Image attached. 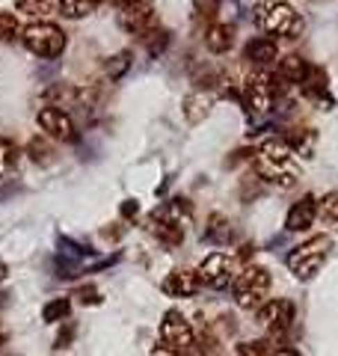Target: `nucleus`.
I'll use <instances>...</instances> for the list:
<instances>
[{
    "label": "nucleus",
    "instance_id": "9",
    "mask_svg": "<svg viewBox=\"0 0 338 356\" xmlns=\"http://www.w3.org/2000/svg\"><path fill=\"white\" fill-rule=\"evenodd\" d=\"M157 24V15H154V6L152 0H137V3H128V6H119V27L131 33V36H149L154 33Z\"/></svg>",
    "mask_w": 338,
    "mask_h": 356
},
{
    "label": "nucleus",
    "instance_id": "4",
    "mask_svg": "<svg viewBox=\"0 0 338 356\" xmlns=\"http://www.w3.org/2000/svg\"><path fill=\"white\" fill-rule=\"evenodd\" d=\"M21 42H24V48L30 54H36V57H60V54L65 51V33L63 27L51 24V21H33V24H27L24 30H21Z\"/></svg>",
    "mask_w": 338,
    "mask_h": 356
},
{
    "label": "nucleus",
    "instance_id": "22",
    "mask_svg": "<svg viewBox=\"0 0 338 356\" xmlns=\"http://www.w3.org/2000/svg\"><path fill=\"white\" fill-rule=\"evenodd\" d=\"M205 238H208V241H214V243H225V241L232 238V226H229V220H225L223 214H211V217H208Z\"/></svg>",
    "mask_w": 338,
    "mask_h": 356
},
{
    "label": "nucleus",
    "instance_id": "18",
    "mask_svg": "<svg viewBox=\"0 0 338 356\" xmlns=\"http://www.w3.org/2000/svg\"><path fill=\"white\" fill-rule=\"evenodd\" d=\"M306 72H309L306 60L297 57V54H288L285 60H279V74H273V77L282 81V83H303Z\"/></svg>",
    "mask_w": 338,
    "mask_h": 356
},
{
    "label": "nucleus",
    "instance_id": "24",
    "mask_svg": "<svg viewBox=\"0 0 338 356\" xmlns=\"http://www.w3.org/2000/svg\"><path fill=\"white\" fill-rule=\"evenodd\" d=\"M18 161V146L9 137H0V178H3Z\"/></svg>",
    "mask_w": 338,
    "mask_h": 356
},
{
    "label": "nucleus",
    "instance_id": "21",
    "mask_svg": "<svg viewBox=\"0 0 338 356\" xmlns=\"http://www.w3.org/2000/svg\"><path fill=\"white\" fill-rule=\"evenodd\" d=\"M314 143H318V137H314V131H312V128H297L294 134H291L288 146L294 149V154H303V158H312Z\"/></svg>",
    "mask_w": 338,
    "mask_h": 356
},
{
    "label": "nucleus",
    "instance_id": "26",
    "mask_svg": "<svg viewBox=\"0 0 338 356\" xmlns=\"http://www.w3.org/2000/svg\"><path fill=\"white\" fill-rule=\"evenodd\" d=\"M56 3L60 0H15V6L27 15H48L51 9H56Z\"/></svg>",
    "mask_w": 338,
    "mask_h": 356
},
{
    "label": "nucleus",
    "instance_id": "17",
    "mask_svg": "<svg viewBox=\"0 0 338 356\" xmlns=\"http://www.w3.org/2000/svg\"><path fill=\"white\" fill-rule=\"evenodd\" d=\"M211 107H214V95L211 92H190L187 98H184V116H187V122H202L208 113H211Z\"/></svg>",
    "mask_w": 338,
    "mask_h": 356
},
{
    "label": "nucleus",
    "instance_id": "19",
    "mask_svg": "<svg viewBox=\"0 0 338 356\" xmlns=\"http://www.w3.org/2000/svg\"><path fill=\"white\" fill-rule=\"evenodd\" d=\"M246 57L258 65H267L279 57V48L273 39H255V42H250V48H246Z\"/></svg>",
    "mask_w": 338,
    "mask_h": 356
},
{
    "label": "nucleus",
    "instance_id": "20",
    "mask_svg": "<svg viewBox=\"0 0 338 356\" xmlns=\"http://www.w3.org/2000/svg\"><path fill=\"white\" fill-rule=\"evenodd\" d=\"M101 3H104V0H60L56 9H60L63 18H83L89 13H95Z\"/></svg>",
    "mask_w": 338,
    "mask_h": 356
},
{
    "label": "nucleus",
    "instance_id": "30",
    "mask_svg": "<svg viewBox=\"0 0 338 356\" xmlns=\"http://www.w3.org/2000/svg\"><path fill=\"white\" fill-rule=\"evenodd\" d=\"M77 300L86 306H92V303H101V294H98V288L95 285H83L81 291H77Z\"/></svg>",
    "mask_w": 338,
    "mask_h": 356
},
{
    "label": "nucleus",
    "instance_id": "3",
    "mask_svg": "<svg viewBox=\"0 0 338 356\" xmlns=\"http://www.w3.org/2000/svg\"><path fill=\"white\" fill-rule=\"evenodd\" d=\"M187 222H190V205L184 199H172V202L157 208L149 217V232L161 243H166V247H175V243L184 241Z\"/></svg>",
    "mask_w": 338,
    "mask_h": 356
},
{
    "label": "nucleus",
    "instance_id": "32",
    "mask_svg": "<svg viewBox=\"0 0 338 356\" xmlns=\"http://www.w3.org/2000/svg\"><path fill=\"white\" fill-rule=\"evenodd\" d=\"M72 336H74V330H72V327H65L60 336H56V348H65V344L72 341Z\"/></svg>",
    "mask_w": 338,
    "mask_h": 356
},
{
    "label": "nucleus",
    "instance_id": "33",
    "mask_svg": "<svg viewBox=\"0 0 338 356\" xmlns=\"http://www.w3.org/2000/svg\"><path fill=\"white\" fill-rule=\"evenodd\" d=\"M152 356H178L172 348H166V344H157V348L152 350Z\"/></svg>",
    "mask_w": 338,
    "mask_h": 356
},
{
    "label": "nucleus",
    "instance_id": "14",
    "mask_svg": "<svg viewBox=\"0 0 338 356\" xmlns=\"http://www.w3.org/2000/svg\"><path fill=\"white\" fill-rule=\"evenodd\" d=\"M199 288H202L199 273L196 270H187V267H178V270H172L163 280V291L169 297H193Z\"/></svg>",
    "mask_w": 338,
    "mask_h": 356
},
{
    "label": "nucleus",
    "instance_id": "2",
    "mask_svg": "<svg viewBox=\"0 0 338 356\" xmlns=\"http://www.w3.org/2000/svg\"><path fill=\"white\" fill-rule=\"evenodd\" d=\"M258 27L279 39H297L303 33V18L288 0H261L255 9Z\"/></svg>",
    "mask_w": 338,
    "mask_h": 356
},
{
    "label": "nucleus",
    "instance_id": "27",
    "mask_svg": "<svg viewBox=\"0 0 338 356\" xmlns=\"http://www.w3.org/2000/svg\"><path fill=\"white\" fill-rule=\"evenodd\" d=\"M318 217L323 222H338V193H326L318 202Z\"/></svg>",
    "mask_w": 338,
    "mask_h": 356
},
{
    "label": "nucleus",
    "instance_id": "6",
    "mask_svg": "<svg viewBox=\"0 0 338 356\" xmlns=\"http://www.w3.org/2000/svg\"><path fill=\"white\" fill-rule=\"evenodd\" d=\"M332 241L326 235H318V238H309L306 243H300V247L291 250L288 255V270L297 276V280H312L314 273L321 270V264L326 259V252H330Z\"/></svg>",
    "mask_w": 338,
    "mask_h": 356
},
{
    "label": "nucleus",
    "instance_id": "35",
    "mask_svg": "<svg viewBox=\"0 0 338 356\" xmlns=\"http://www.w3.org/2000/svg\"><path fill=\"white\" fill-rule=\"evenodd\" d=\"M128 3H137V0H116V6H128Z\"/></svg>",
    "mask_w": 338,
    "mask_h": 356
},
{
    "label": "nucleus",
    "instance_id": "11",
    "mask_svg": "<svg viewBox=\"0 0 338 356\" xmlns=\"http://www.w3.org/2000/svg\"><path fill=\"white\" fill-rule=\"evenodd\" d=\"M161 341L166 348H172L175 353L178 350H187L190 344H193V327H190V321L182 315V312H166L163 321H161Z\"/></svg>",
    "mask_w": 338,
    "mask_h": 356
},
{
    "label": "nucleus",
    "instance_id": "36",
    "mask_svg": "<svg viewBox=\"0 0 338 356\" xmlns=\"http://www.w3.org/2000/svg\"><path fill=\"white\" fill-rule=\"evenodd\" d=\"M0 273H3V267H0Z\"/></svg>",
    "mask_w": 338,
    "mask_h": 356
},
{
    "label": "nucleus",
    "instance_id": "13",
    "mask_svg": "<svg viewBox=\"0 0 338 356\" xmlns=\"http://www.w3.org/2000/svg\"><path fill=\"white\" fill-rule=\"evenodd\" d=\"M314 220H318V199L303 196L300 202L291 205L288 217H285V229L288 232H306V229H312Z\"/></svg>",
    "mask_w": 338,
    "mask_h": 356
},
{
    "label": "nucleus",
    "instance_id": "10",
    "mask_svg": "<svg viewBox=\"0 0 338 356\" xmlns=\"http://www.w3.org/2000/svg\"><path fill=\"white\" fill-rule=\"evenodd\" d=\"M36 122H39V128L45 131V137H48V140L65 143V140L74 137V122H72V116L65 113L63 107H56V104H45L39 113H36Z\"/></svg>",
    "mask_w": 338,
    "mask_h": 356
},
{
    "label": "nucleus",
    "instance_id": "25",
    "mask_svg": "<svg viewBox=\"0 0 338 356\" xmlns=\"http://www.w3.org/2000/svg\"><path fill=\"white\" fill-rule=\"evenodd\" d=\"M21 21L15 13H0V42H13L21 36Z\"/></svg>",
    "mask_w": 338,
    "mask_h": 356
},
{
    "label": "nucleus",
    "instance_id": "28",
    "mask_svg": "<svg viewBox=\"0 0 338 356\" xmlns=\"http://www.w3.org/2000/svg\"><path fill=\"white\" fill-rule=\"evenodd\" d=\"M276 350H270V341H243L238 344V356H273Z\"/></svg>",
    "mask_w": 338,
    "mask_h": 356
},
{
    "label": "nucleus",
    "instance_id": "12",
    "mask_svg": "<svg viewBox=\"0 0 338 356\" xmlns=\"http://www.w3.org/2000/svg\"><path fill=\"white\" fill-rule=\"evenodd\" d=\"M258 318H261L264 327H270L273 336H279V332H285L291 327V321H294V306H291L288 300H273V303H264L258 309Z\"/></svg>",
    "mask_w": 338,
    "mask_h": 356
},
{
    "label": "nucleus",
    "instance_id": "29",
    "mask_svg": "<svg viewBox=\"0 0 338 356\" xmlns=\"http://www.w3.org/2000/svg\"><path fill=\"white\" fill-rule=\"evenodd\" d=\"M145 39H149V54H152V57H157V54L166 48V42H169V36H166L163 30H154V33H149Z\"/></svg>",
    "mask_w": 338,
    "mask_h": 356
},
{
    "label": "nucleus",
    "instance_id": "31",
    "mask_svg": "<svg viewBox=\"0 0 338 356\" xmlns=\"http://www.w3.org/2000/svg\"><path fill=\"white\" fill-rule=\"evenodd\" d=\"M116 60H119V63H110V65H107V74H110V77H119L122 72L128 69V65H131V54H119Z\"/></svg>",
    "mask_w": 338,
    "mask_h": 356
},
{
    "label": "nucleus",
    "instance_id": "15",
    "mask_svg": "<svg viewBox=\"0 0 338 356\" xmlns=\"http://www.w3.org/2000/svg\"><path fill=\"white\" fill-rule=\"evenodd\" d=\"M303 95L309 98V102H318V104H330V95H326V89H330V74H326L321 65H309L306 77H303Z\"/></svg>",
    "mask_w": 338,
    "mask_h": 356
},
{
    "label": "nucleus",
    "instance_id": "16",
    "mask_svg": "<svg viewBox=\"0 0 338 356\" xmlns=\"http://www.w3.org/2000/svg\"><path fill=\"white\" fill-rule=\"evenodd\" d=\"M205 44L211 54H225L232 51L234 44V27L232 24H223V21H217V24H211L205 30Z\"/></svg>",
    "mask_w": 338,
    "mask_h": 356
},
{
    "label": "nucleus",
    "instance_id": "34",
    "mask_svg": "<svg viewBox=\"0 0 338 356\" xmlns=\"http://www.w3.org/2000/svg\"><path fill=\"white\" fill-rule=\"evenodd\" d=\"M273 356H300V353H294V350H276Z\"/></svg>",
    "mask_w": 338,
    "mask_h": 356
},
{
    "label": "nucleus",
    "instance_id": "8",
    "mask_svg": "<svg viewBox=\"0 0 338 356\" xmlns=\"http://www.w3.org/2000/svg\"><path fill=\"white\" fill-rule=\"evenodd\" d=\"M199 282L208 285V288H217V291H223V288H229L234 280H238V270H234V259L225 252H211L205 261L199 264Z\"/></svg>",
    "mask_w": 338,
    "mask_h": 356
},
{
    "label": "nucleus",
    "instance_id": "5",
    "mask_svg": "<svg viewBox=\"0 0 338 356\" xmlns=\"http://www.w3.org/2000/svg\"><path fill=\"white\" fill-rule=\"evenodd\" d=\"M234 288V303L241 309H261L264 297L270 294V270L267 267H246L232 282Z\"/></svg>",
    "mask_w": 338,
    "mask_h": 356
},
{
    "label": "nucleus",
    "instance_id": "1",
    "mask_svg": "<svg viewBox=\"0 0 338 356\" xmlns=\"http://www.w3.org/2000/svg\"><path fill=\"white\" fill-rule=\"evenodd\" d=\"M294 149L288 140H267L255 152V172L270 184L291 187L297 181V163H294Z\"/></svg>",
    "mask_w": 338,
    "mask_h": 356
},
{
    "label": "nucleus",
    "instance_id": "7",
    "mask_svg": "<svg viewBox=\"0 0 338 356\" xmlns=\"http://www.w3.org/2000/svg\"><path fill=\"white\" fill-rule=\"evenodd\" d=\"M273 92H276L273 74L255 72L252 77H246V83H243V107H246V113L255 116V119L267 116L270 107H273Z\"/></svg>",
    "mask_w": 338,
    "mask_h": 356
},
{
    "label": "nucleus",
    "instance_id": "23",
    "mask_svg": "<svg viewBox=\"0 0 338 356\" xmlns=\"http://www.w3.org/2000/svg\"><path fill=\"white\" fill-rule=\"evenodd\" d=\"M69 312H72V303H69L65 297L51 300V303L42 309V321H48V324H56V321H65V318H69Z\"/></svg>",
    "mask_w": 338,
    "mask_h": 356
}]
</instances>
